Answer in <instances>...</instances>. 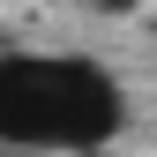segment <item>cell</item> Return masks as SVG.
<instances>
[{
    "label": "cell",
    "instance_id": "obj_2",
    "mask_svg": "<svg viewBox=\"0 0 157 157\" xmlns=\"http://www.w3.org/2000/svg\"><path fill=\"white\" fill-rule=\"evenodd\" d=\"M97 8H112V15H127V8H142V0H97Z\"/></svg>",
    "mask_w": 157,
    "mask_h": 157
},
{
    "label": "cell",
    "instance_id": "obj_1",
    "mask_svg": "<svg viewBox=\"0 0 157 157\" xmlns=\"http://www.w3.org/2000/svg\"><path fill=\"white\" fill-rule=\"evenodd\" d=\"M127 82L90 52H0V150L90 157L127 135Z\"/></svg>",
    "mask_w": 157,
    "mask_h": 157
},
{
    "label": "cell",
    "instance_id": "obj_3",
    "mask_svg": "<svg viewBox=\"0 0 157 157\" xmlns=\"http://www.w3.org/2000/svg\"><path fill=\"white\" fill-rule=\"evenodd\" d=\"M0 157H23V150H0Z\"/></svg>",
    "mask_w": 157,
    "mask_h": 157
}]
</instances>
